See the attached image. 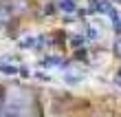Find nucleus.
Here are the masks:
<instances>
[{"mask_svg": "<svg viewBox=\"0 0 121 117\" xmlns=\"http://www.w3.org/2000/svg\"><path fill=\"white\" fill-rule=\"evenodd\" d=\"M2 106H4V95H2V89H0V111H2Z\"/></svg>", "mask_w": 121, "mask_h": 117, "instance_id": "9d476101", "label": "nucleus"}, {"mask_svg": "<svg viewBox=\"0 0 121 117\" xmlns=\"http://www.w3.org/2000/svg\"><path fill=\"white\" fill-rule=\"evenodd\" d=\"M88 38H90V40H97V38H99V33H97V29H92V27L88 29Z\"/></svg>", "mask_w": 121, "mask_h": 117, "instance_id": "6e6552de", "label": "nucleus"}, {"mask_svg": "<svg viewBox=\"0 0 121 117\" xmlns=\"http://www.w3.org/2000/svg\"><path fill=\"white\" fill-rule=\"evenodd\" d=\"M110 20H112V27H115V31H117V35H121V16L112 9L110 11Z\"/></svg>", "mask_w": 121, "mask_h": 117, "instance_id": "39448f33", "label": "nucleus"}, {"mask_svg": "<svg viewBox=\"0 0 121 117\" xmlns=\"http://www.w3.org/2000/svg\"><path fill=\"white\" fill-rule=\"evenodd\" d=\"M60 64H64L62 57H44V60H42V66H46V69H51V66H60Z\"/></svg>", "mask_w": 121, "mask_h": 117, "instance_id": "423d86ee", "label": "nucleus"}, {"mask_svg": "<svg viewBox=\"0 0 121 117\" xmlns=\"http://www.w3.org/2000/svg\"><path fill=\"white\" fill-rule=\"evenodd\" d=\"M90 11H95V13H106V16H110L112 5H110V2H106V0H90Z\"/></svg>", "mask_w": 121, "mask_h": 117, "instance_id": "f03ea898", "label": "nucleus"}, {"mask_svg": "<svg viewBox=\"0 0 121 117\" xmlns=\"http://www.w3.org/2000/svg\"><path fill=\"white\" fill-rule=\"evenodd\" d=\"M115 53H117V55H121V38L115 42Z\"/></svg>", "mask_w": 121, "mask_h": 117, "instance_id": "1a4fd4ad", "label": "nucleus"}, {"mask_svg": "<svg viewBox=\"0 0 121 117\" xmlns=\"http://www.w3.org/2000/svg\"><path fill=\"white\" fill-rule=\"evenodd\" d=\"M20 113H22V104L16 99V102H9V104L2 106L0 117H20Z\"/></svg>", "mask_w": 121, "mask_h": 117, "instance_id": "f257e3e1", "label": "nucleus"}, {"mask_svg": "<svg viewBox=\"0 0 121 117\" xmlns=\"http://www.w3.org/2000/svg\"><path fill=\"white\" fill-rule=\"evenodd\" d=\"M0 71L4 75H16L18 71H22V66H16V64H9V62H0Z\"/></svg>", "mask_w": 121, "mask_h": 117, "instance_id": "7ed1b4c3", "label": "nucleus"}, {"mask_svg": "<svg viewBox=\"0 0 121 117\" xmlns=\"http://www.w3.org/2000/svg\"><path fill=\"white\" fill-rule=\"evenodd\" d=\"M35 44H38V38H35V35H29V38H22V40H20V47H22V49H31Z\"/></svg>", "mask_w": 121, "mask_h": 117, "instance_id": "0eeeda50", "label": "nucleus"}, {"mask_svg": "<svg viewBox=\"0 0 121 117\" xmlns=\"http://www.w3.org/2000/svg\"><path fill=\"white\" fill-rule=\"evenodd\" d=\"M60 9L64 13H75L77 11V5L73 2V0H60Z\"/></svg>", "mask_w": 121, "mask_h": 117, "instance_id": "20e7f679", "label": "nucleus"}]
</instances>
